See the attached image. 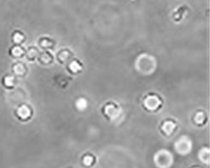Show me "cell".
Returning a JSON list of instances; mask_svg holds the SVG:
<instances>
[{
    "instance_id": "9c48e42d",
    "label": "cell",
    "mask_w": 210,
    "mask_h": 168,
    "mask_svg": "<svg viewBox=\"0 0 210 168\" xmlns=\"http://www.w3.org/2000/svg\"><path fill=\"white\" fill-rule=\"evenodd\" d=\"M71 69L74 71H77L79 69V65L77 62H73L71 64Z\"/></svg>"
},
{
    "instance_id": "277c9868",
    "label": "cell",
    "mask_w": 210,
    "mask_h": 168,
    "mask_svg": "<svg viewBox=\"0 0 210 168\" xmlns=\"http://www.w3.org/2000/svg\"><path fill=\"white\" fill-rule=\"evenodd\" d=\"M77 106L78 108V109L83 110L87 107V101L85 99H82V98L79 99L78 101L77 102Z\"/></svg>"
},
{
    "instance_id": "30bf717a",
    "label": "cell",
    "mask_w": 210,
    "mask_h": 168,
    "mask_svg": "<svg viewBox=\"0 0 210 168\" xmlns=\"http://www.w3.org/2000/svg\"><path fill=\"white\" fill-rule=\"evenodd\" d=\"M208 151H209V150H207L206 149H204V150H202L201 153H202V154H203V155L205 156V154H206V153H207ZM200 156V157H201V159L203 160V162H207V160H206V158H202V156Z\"/></svg>"
},
{
    "instance_id": "3957f363",
    "label": "cell",
    "mask_w": 210,
    "mask_h": 168,
    "mask_svg": "<svg viewBox=\"0 0 210 168\" xmlns=\"http://www.w3.org/2000/svg\"><path fill=\"white\" fill-rule=\"evenodd\" d=\"M158 104H159V101L156 97H149L147 99V102H145L146 106L150 109H153L154 108L158 106Z\"/></svg>"
},
{
    "instance_id": "6da1fadb",
    "label": "cell",
    "mask_w": 210,
    "mask_h": 168,
    "mask_svg": "<svg viewBox=\"0 0 210 168\" xmlns=\"http://www.w3.org/2000/svg\"><path fill=\"white\" fill-rule=\"evenodd\" d=\"M176 150L179 152V153H187L190 149H191V144L188 141H179L176 143Z\"/></svg>"
},
{
    "instance_id": "ba28073f",
    "label": "cell",
    "mask_w": 210,
    "mask_h": 168,
    "mask_svg": "<svg viewBox=\"0 0 210 168\" xmlns=\"http://www.w3.org/2000/svg\"><path fill=\"white\" fill-rule=\"evenodd\" d=\"M92 162H93V158H92L91 156H86V157L84 158V164H85V165L89 166V165L92 164Z\"/></svg>"
},
{
    "instance_id": "8992f818",
    "label": "cell",
    "mask_w": 210,
    "mask_h": 168,
    "mask_svg": "<svg viewBox=\"0 0 210 168\" xmlns=\"http://www.w3.org/2000/svg\"><path fill=\"white\" fill-rule=\"evenodd\" d=\"M22 53V49L21 48H19V47H15V48H14V50H13V55L14 56H20Z\"/></svg>"
},
{
    "instance_id": "7a4b0ae2",
    "label": "cell",
    "mask_w": 210,
    "mask_h": 168,
    "mask_svg": "<svg viewBox=\"0 0 210 168\" xmlns=\"http://www.w3.org/2000/svg\"><path fill=\"white\" fill-rule=\"evenodd\" d=\"M18 115L20 118L25 119H27L30 115V111L28 107L23 105V106H21L18 109Z\"/></svg>"
},
{
    "instance_id": "8fae6325",
    "label": "cell",
    "mask_w": 210,
    "mask_h": 168,
    "mask_svg": "<svg viewBox=\"0 0 210 168\" xmlns=\"http://www.w3.org/2000/svg\"><path fill=\"white\" fill-rule=\"evenodd\" d=\"M5 82H6V84H7L8 86H11V85H13V82H12L11 77H7L6 80H5Z\"/></svg>"
},
{
    "instance_id": "52a82bcc",
    "label": "cell",
    "mask_w": 210,
    "mask_h": 168,
    "mask_svg": "<svg viewBox=\"0 0 210 168\" xmlns=\"http://www.w3.org/2000/svg\"><path fill=\"white\" fill-rule=\"evenodd\" d=\"M22 39H23V36H21L20 34H19V33H17L15 36H14V41L16 42V43H19Z\"/></svg>"
},
{
    "instance_id": "5b68a950",
    "label": "cell",
    "mask_w": 210,
    "mask_h": 168,
    "mask_svg": "<svg viewBox=\"0 0 210 168\" xmlns=\"http://www.w3.org/2000/svg\"><path fill=\"white\" fill-rule=\"evenodd\" d=\"M173 126L174 125H172V124H171V123H166V125L163 126V130L166 131V133H171L173 129Z\"/></svg>"
}]
</instances>
